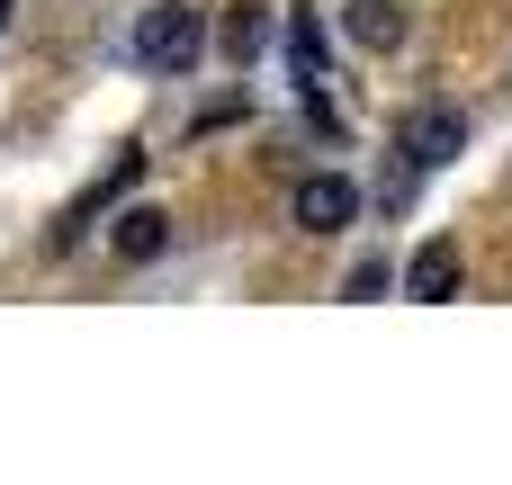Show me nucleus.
I'll return each instance as SVG.
<instances>
[{
  "instance_id": "obj_4",
  "label": "nucleus",
  "mask_w": 512,
  "mask_h": 485,
  "mask_svg": "<svg viewBox=\"0 0 512 485\" xmlns=\"http://www.w3.org/2000/svg\"><path fill=\"white\" fill-rule=\"evenodd\" d=\"M405 297H423V306L459 297V243H423V252L405 261Z\"/></svg>"
},
{
  "instance_id": "obj_1",
  "label": "nucleus",
  "mask_w": 512,
  "mask_h": 485,
  "mask_svg": "<svg viewBox=\"0 0 512 485\" xmlns=\"http://www.w3.org/2000/svg\"><path fill=\"white\" fill-rule=\"evenodd\" d=\"M198 45H207V18H198L189 0H153V9L135 18V36H126V54H135L144 72H189Z\"/></svg>"
},
{
  "instance_id": "obj_2",
  "label": "nucleus",
  "mask_w": 512,
  "mask_h": 485,
  "mask_svg": "<svg viewBox=\"0 0 512 485\" xmlns=\"http://www.w3.org/2000/svg\"><path fill=\"white\" fill-rule=\"evenodd\" d=\"M459 144H468V117H459V108H414V117L396 126V153H405L414 171H441V162H459Z\"/></svg>"
},
{
  "instance_id": "obj_7",
  "label": "nucleus",
  "mask_w": 512,
  "mask_h": 485,
  "mask_svg": "<svg viewBox=\"0 0 512 485\" xmlns=\"http://www.w3.org/2000/svg\"><path fill=\"white\" fill-rule=\"evenodd\" d=\"M216 36H225V54H234V63H261L270 18H261V9H225V27H216Z\"/></svg>"
},
{
  "instance_id": "obj_6",
  "label": "nucleus",
  "mask_w": 512,
  "mask_h": 485,
  "mask_svg": "<svg viewBox=\"0 0 512 485\" xmlns=\"http://www.w3.org/2000/svg\"><path fill=\"white\" fill-rule=\"evenodd\" d=\"M171 252V216L162 207H126L117 216V261H162Z\"/></svg>"
},
{
  "instance_id": "obj_9",
  "label": "nucleus",
  "mask_w": 512,
  "mask_h": 485,
  "mask_svg": "<svg viewBox=\"0 0 512 485\" xmlns=\"http://www.w3.org/2000/svg\"><path fill=\"white\" fill-rule=\"evenodd\" d=\"M0 9H9V0H0Z\"/></svg>"
},
{
  "instance_id": "obj_3",
  "label": "nucleus",
  "mask_w": 512,
  "mask_h": 485,
  "mask_svg": "<svg viewBox=\"0 0 512 485\" xmlns=\"http://www.w3.org/2000/svg\"><path fill=\"white\" fill-rule=\"evenodd\" d=\"M288 207H297V225H306V234H342V225L360 216V189H351L342 171H306Z\"/></svg>"
},
{
  "instance_id": "obj_5",
  "label": "nucleus",
  "mask_w": 512,
  "mask_h": 485,
  "mask_svg": "<svg viewBox=\"0 0 512 485\" xmlns=\"http://www.w3.org/2000/svg\"><path fill=\"white\" fill-rule=\"evenodd\" d=\"M342 27H351V45H369V54H396V45H405V9H396V0H351Z\"/></svg>"
},
{
  "instance_id": "obj_8",
  "label": "nucleus",
  "mask_w": 512,
  "mask_h": 485,
  "mask_svg": "<svg viewBox=\"0 0 512 485\" xmlns=\"http://www.w3.org/2000/svg\"><path fill=\"white\" fill-rule=\"evenodd\" d=\"M288 54H297V81L315 90V81H324V27H315V18H297V27H288Z\"/></svg>"
}]
</instances>
